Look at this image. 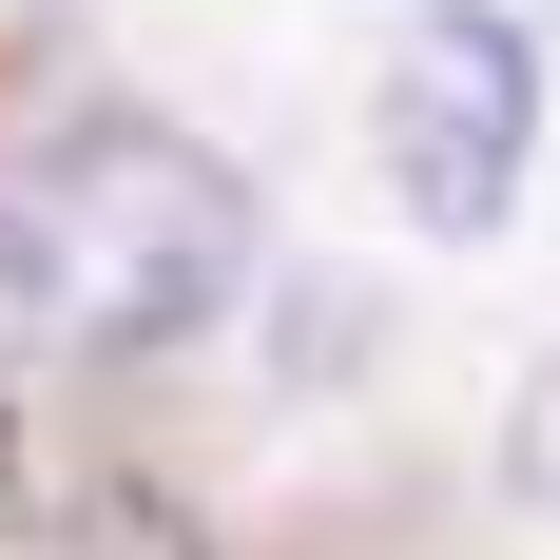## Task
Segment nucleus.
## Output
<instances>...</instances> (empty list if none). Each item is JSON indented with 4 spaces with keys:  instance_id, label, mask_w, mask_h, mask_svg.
I'll return each instance as SVG.
<instances>
[{
    "instance_id": "nucleus-1",
    "label": "nucleus",
    "mask_w": 560,
    "mask_h": 560,
    "mask_svg": "<svg viewBox=\"0 0 560 560\" xmlns=\"http://www.w3.org/2000/svg\"><path fill=\"white\" fill-rule=\"evenodd\" d=\"M252 290V194L155 116L0 136V368L58 348H194Z\"/></svg>"
},
{
    "instance_id": "nucleus-3",
    "label": "nucleus",
    "mask_w": 560,
    "mask_h": 560,
    "mask_svg": "<svg viewBox=\"0 0 560 560\" xmlns=\"http://www.w3.org/2000/svg\"><path fill=\"white\" fill-rule=\"evenodd\" d=\"M503 483L560 522V368H522V406H503Z\"/></svg>"
},
{
    "instance_id": "nucleus-2",
    "label": "nucleus",
    "mask_w": 560,
    "mask_h": 560,
    "mask_svg": "<svg viewBox=\"0 0 560 560\" xmlns=\"http://www.w3.org/2000/svg\"><path fill=\"white\" fill-rule=\"evenodd\" d=\"M368 155H387L406 232H483L522 213V174H541V39H522L503 0H425L368 78Z\"/></svg>"
}]
</instances>
